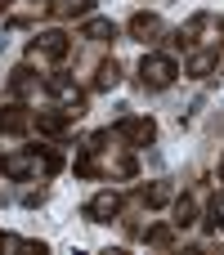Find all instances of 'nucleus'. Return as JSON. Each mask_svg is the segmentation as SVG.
<instances>
[{"mask_svg":"<svg viewBox=\"0 0 224 255\" xmlns=\"http://www.w3.org/2000/svg\"><path fill=\"white\" fill-rule=\"evenodd\" d=\"M139 76H144V85H153V90H166V85L180 76V63H175L171 54H144V63H139Z\"/></svg>","mask_w":224,"mask_h":255,"instance_id":"1","label":"nucleus"},{"mask_svg":"<svg viewBox=\"0 0 224 255\" xmlns=\"http://www.w3.org/2000/svg\"><path fill=\"white\" fill-rule=\"evenodd\" d=\"M112 134L130 139L135 148H148V143L157 139V126H153V117H126V121H117V130H112Z\"/></svg>","mask_w":224,"mask_h":255,"instance_id":"2","label":"nucleus"},{"mask_svg":"<svg viewBox=\"0 0 224 255\" xmlns=\"http://www.w3.org/2000/svg\"><path fill=\"white\" fill-rule=\"evenodd\" d=\"M45 90H49V94H54V99H58V103H63L67 112H81V103H85V94L76 90V81H67L63 72H54V76H45Z\"/></svg>","mask_w":224,"mask_h":255,"instance_id":"3","label":"nucleus"},{"mask_svg":"<svg viewBox=\"0 0 224 255\" xmlns=\"http://www.w3.org/2000/svg\"><path fill=\"white\" fill-rule=\"evenodd\" d=\"M67 49H72V45H67L63 31H40V36L31 40V54H36V58H54V63H58V58H67Z\"/></svg>","mask_w":224,"mask_h":255,"instance_id":"4","label":"nucleus"},{"mask_svg":"<svg viewBox=\"0 0 224 255\" xmlns=\"http://www.w3.org/2000/svg\"><path fill=\"white\" fill-rule=\"evenodd\" d=\"M72 117H76V112H67V108H45V112L31 117V126H36L40 134H63V130L72 126Z\"/></svg>","mask_w":224,"mask_h":255,"instance_id":"5","label":"nucleus"},{"mask_svg":"<svg viewBox=\"0 0 224 255\" xmlns=\"http://www.w3.org/2000/svg\"><path fill=\"white\" fill-rule=\"evenodd\" d=\"M85 215H90L94 224H108V220H117V215H121V193H112V188H108V193H99V197L85 206Z\"/></svg>","mask_w":224,"mask_h":255,"instance_id":"6","label":"nucleus"},{"mask_svg":"<svg viewBox=\"0 0 224 255\" xmlns=\"http://www.w3.org/2000/svg\"><path fill=\"white\" fill-rule=\"evenodd\" d=\"M22 130H31V117H27V108H22V103H9V108H0V134H22Z\"/></svg>","mask_w":224,"mask_h":255,"instance_id":"7","label":"nucleus"},{"mask_svg":"<svg viewBox=\"0 0 224 255\" xmlns=\"http://www.w3.org/2000/svg\"><path fill=\"white\" fill-rule=\"evenodd\" d=\"M9 90H13L18 99H27V94H36V90H40V76L22 63V67H13V72H9Z\"/></svg>","mask_w":224,"mask_h":255,"instance_id":"8","label":"nucleus"},{"mask_svg":"<svg viewBox=\"0 0 224 255\" xmlns=\"http://www.w3.org/2000/svg\"><path fill=\"white\" fill-rule=\"evenodd\" d=\"M220 67V54L216 49H198L193 58H189V76H211Z\"/></svg>","mask_w":224,"mask_h":255,"instance_id":"9","label":"nucleus"},{"mask_svg":"<svg viewBox=\"0 0 224 255\" xmlns=\"http://www.w3.org/2000/svg\"><path fill=\"white\" fill-rule=\"evenodd\" d=\"M189 224H198V197H175V229H189Z\"/></svg>","mask_w":224,"mask_h":255,"instance_id":"10","label":"nucleus"},{"mask_svg":"<svg viewBox=\"0 0 224 255\" xmlns=\"http://www.w3.org/2000/svg\"><path fill=\"white\" fill-rule=\"evenodd\" d=\"M85 40H117V22H108V18H90V22H85Z\"/></svg>","mask_w":224,"mask_h":255,"instance_id":"11","label":"nucleus"},{"mask_svg":"<svg viewBox=\"0 0 224 255\" xmlns=\"http://www.w3.org/2000/svg\"><path fill=\"white\" fill-rule=\"evenodd\" d=\"M90 4H94V0H54L49 13H54V18H76V13H90Z\"/></svg>","mask_w":224,"mask_h":255,"instance_id":"12","label":"nucleus"},{"mask_svg":"<svg viewBox=\"0 0 224 255\" xmlns=\"http://www.w3.org/2000/svg\"><path fill=\"white\" fill-rule=\"evenodd\" d=\"M157 27H162L157 13H135V18H130V31H135V36H153Z\"/></svg>","mask_w":224,"mask_h":255,"instance_id":"13","label":"nucleus"},{"mask_svg":"<svg viewBox=\"0 0 224 255\" xmlns=\"http://www.w3.org/2000/svg\"><path fill=\"white\" fill-rule=\"evenodd\" d=\"M117 81H121V67H117V58H112V63H99V76H94V85H99V90H112Z\"/></svg>","mask_w":224,"mask_h":255,"instance_id":"14","label":"nucleus"},{"mask_svg":"<svg viewBox=\"0 0 224 255\" xmlns=\"http://www.w3.org/2000/svg\"><path fill=\"white\" fill-rule=\"evenodd\" d=\"M144 202L148 206H166V202H175V188L171 184H153V188H144Z\"/></svg>","mask_w":224,"mask_h":255,"instance_id":"15","label":"nucleus"},{"mask_svg":"<svg viewBox=\"0 0 224 255\" xmlns=\"http://www.w3.org/2000/svg\"><path fill=\"white\" fill-rule=\"evenodd\" d=\"M76 175H99V166H94V148H81V152H76Z\"/></svg>","mask_w":224,"mask_h":255,"instance_id":"16","label":"nucleus"},{"mask_svg":"<svg viewBox=\"0 0 224 255\" xmlns=\"http://www.w3.org/2000/svg\"><path fill=\"white\" fill-rule=\"evenodd\" d=\"M202 229H207V233H220V229H224V215H220V206H211V211H207Z\"/></svg>","mask_w":224,"mask_h":255,"instance_id":"17","label":"nucleus"},{"mask_svg":"<svg viewBox=\"0 0 224 255\" xmlns=\"http://www.w3.org/2000/svg\"><path fill=\"white\" fill-rule=\"evenodd\" d=\"M148 242H153V247H166V242H171V229H153Z\"/></svg>","mask_w":224,"mask_h":255,"instance_id":"18","label":"nucleus"},{"mask_svg":"<svg viewBox=\"0 0 224 255\" xmlns=\"http://www.w3.org/2000/svg\"><path fill=\"white\" fill-rule=\"evenodd\" d=\"M220 184H224V157H220Z\"/></svg>","mask_w":224,"mask_h":255,"instance_id":"19","label":"nucleus"}]
</instances>
